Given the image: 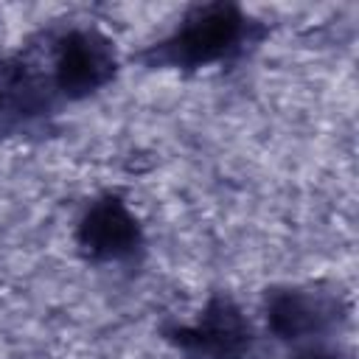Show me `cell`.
Masks as SVG:
<instances>
[{"instance_id": "cell-7", "label": "cell", "mask_w": 359, "mask_h": 359, "mask_svg": "<svg viewBox=\"0 0 359 359\" xmlns=\"http://www.w3.org/2000/svg\"><path fill=\"white\" fill-rule=\"evenodd\" d=\"M294 359H339V353H334V351H325V348H309V351L297 353Z\"/></svg>"}, {"instance_id": "cell-4", "label": "cell", "mask_w": 359, "mask_h": 359, "mask_svg": "<svg viewBox=\"0 0 359 359\" xmlns=\"http://www.w3.org/2000/svg\"><path fill=\"white\" fill-rule=\"evenodd\" d=\"M79 244L90 258L118 261L137 250L140 227L118 196L93 202L79 224Z\"/></svg>"}, {"instance_id": "cell-6", "label": "cell", "mask_w": 359, "mask_h": 359, "mask_svg": "<svg viewBox=\"0 0 359 359\" xmlns=\"http://www.w3.org/2000/svg\"><path fill=\"white\" fill-rule=\"evenodd\" d=\"M36 90L39 87L25 73V65L0 62V132L42 109V95Z\"/></svg>"}, {"instance_id": "cell-1", "label": "cell", "mask_w": 359, "mask_h": 359, "mask_svg": "<svg viewBox=\"0 0 359 359\" xmlns=\"http://www.w3.org/2000/svg\"><path fill=\"white\" fill-rule=\"evenodd\" d=\"M244 31V20L233 6L196 8L157 48V62L177 67H199L227 56Z\"/></svg>"}, {"instance_id": "cell-2", "label": "cell", "mask_w": 359, "mask_h": 359, "mask_svg": "<svg viewBox=\"0 0 359 359\" xmlns=\"http://www.w3.org/2000/svg\"><path fill=\"white\" fill-rule=\"evenodd\" d=\"M115 73L109 42L95 31H73L62 39L53 67V81L67 98L90 95Z\"/></svg>"}, {"instance_id": "cell-3", "label": "cell", "mask_w": 359, "mask_h": 359, "mask_svg": "<svg viewBox=\"0 0 359 359\" xmlns=\"http://www.w3.org/2000/svg\"><path fill=\"white\" fill-rule=\"evenodd\" d=\"M174 339L185 351L208 359H241L250 348V325L230 300L216 297L202 320L191 328H180Z\"/></svg>"}, {"instance_id": "cell-5", "label": "cell", "mask_w": 359, "mask_h": 359, "mask_svg": "<svg viewBox=\"0 0 359 359\" xmlns=\"http://www.w3.org/2000/svg\"><path fill=\"white\" fill-rule=\"evenodd\" d=\"M337 306L320 294L283 289L266 300V323L280 339H303L325 331L334 323Z\"/></svg>"}]
</instances>
